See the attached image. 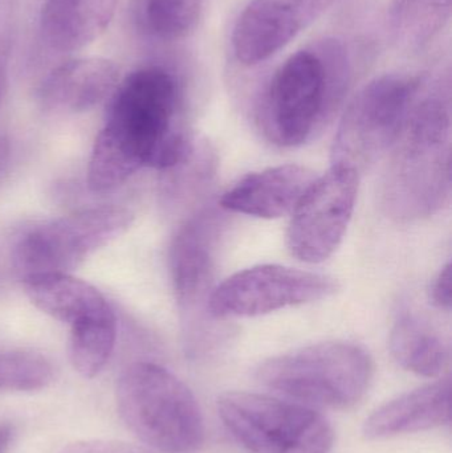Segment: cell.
Masks as SVG:
<instances>
[{"label": "cell", "mask_w": 452, "mask_h": 453, "mask_svg": "<svg viewBox=\"0 0 452 453\" xmlns=\"http://www.w3.org/2000/svg\"><path fill=\"white\" fill-rule=\"evenodd\" d=\"M194 150L177 76L165 66H142L111 93L105 125L90 154L88 186L106 193L143 167L170 172Z\"/></svg>", "instance_id": "1"}, {"label": "cell", "mask_w": 452, "mask_h": 453, "mask_svg": "<svg viewBox=\"0 0 452 453\" xmlns=\"http://www.w3.org/2000/svg\"><path fill=\"white\" fill-rule=\"evenodd\" d=\"M451 87L448 76L422 79L382 185V207L395 222L440 212L451 194Z\"/></svg>", "instance_id": "2"}, {"label": "cell", "mask_w": 452, "mask_h": 453, "mask_svg": "<svg viewBox=\"0 0 452 453\" xmlns=\"http://www.w3.org/2000/svg\"><path fill=\"white\" fill-rule=\"evenodd\" d=\"M348 81L349 61L339 40L299 50L275 72L260 100V130L281 148L303 145L331 116Z\"/></svg>", "instance_id": "3"}, {"label": "cell", "mask_w": 452, "mask_h": 453, "mask_svg": "<svg viewBox=\"0 0 452 453\" xmlns=\"http://www.w3.org/2000/svg\"><path fill=\"white\" fill-rule=\"evenodd\" d=\"M223 226L219 209L204 207L185 220L170 245V276L180 313L183 348L194 361L217 356L227 340L220 321L209 311Z\"/></svg>", "instance_id": "4"}, {"label": "cell", "mask_w": 452, "mask_h": 453, "mask_svg": "<svg viewBox=\"0 0 452 453\" xmlns=\"http://www.w3.org/2000/svg\"><path fill=\"white\" fill-rule=\"evenodd\" d=\"M125 425L159 453H195L204 441L201 407L190 388L151 362L130 365L117 385Z\"/></svg>", "instance_id": "5"}, {"label": "cell", "mask_w": 452, "mask_h": 453, "mask_svg": "<svg viewBox=\"0 0 452 453\" xmlns=\"http://www.w3.org/2000/svg\"><path fill=\"white\" fill-rule=\"evenodd\" d=\"M373 362L356 343H316L263 362L257 370L260 385L305 406L344 410L365 396ZM302 403V404H303Z\"/></svg>", "instance_id": "6"}, {"label": "cell", "mask_w": 452, "mask_h": 453, "mask_svg": "<svg viewBox=\"0 0 452 453\" xmlns=\"http://www.w3.org/2000/svg\"><path fill=\"white\" fill-rule=\"evenodd\" d=\"M223 425L247 453H331L333 430L315 410L254 393L223 394Z\"/></svg>", "instance_id": "7"}, {"label": "cell", "mask_w": 452, "mask_h": 453, "mask_svg": "<svg viewBox=\"0 0 452 453\" xmlns=\"http://www.w3.org/2000/svg\"><path fill=\"white\" fill-rule=\"evenodd\" d=\"M424 77L387 73L364 85L349 101L337 127L332 162L358 174L397 141Z\"/></svg>", "instance_id": "8"}, {"label": "cell", "mask_w": 452, "mask_h": 453, "mask_svg": "<svg viewBox=\"0 0 452 453\" xmlns=\"http://www.w3.org/2000/svg\"><path fill=\"white\" fill-rule=\"evenodd\" d=\"M132 212L98 207L32 226L19 237L12 252L20 280L47 273H69L89 256L125 234Z\"/></svg>", "instance_id": "9"}, {"label": "cell", "mask_w": 452, "mask_h": 453, "mask_svg": "<svg viewBox=\"0 0 452 453\" xmlns=\"http://www.w3.org/2000/svg\"><path fill=\"white\" fill-rule=\"evenodd\" d=\"M333 277L289 266L264 264L236 272L214 288L210 316L217 321L264 316L289 306L326 300L336 295Z\"/></svg>", "instance_id": "10"}, {"label": "cell", "mask_w": 452, "mask_h": 453, "mask_svg": "<svg viewBox=\"0 0 452 453\" xmlns=\"http://www.w3.org/2000/svg\"><path fill=\"white\" fill-rule=\"evenodd\" d=\"M358 183L357 172L337 165L318 177L291 214L287 245L292 256L318 264L336 252L355 212Z\"/></svg>", "instance_id": "11"}, {"label": "cell", "mask_w": 452, "mask_h": 453, "mask_svg": "<svg viewBox=\"0 0 452 453\" xmlns=\"http://www.w3.org/2000/svg\"><path fill=\"white\" fill-rule=\"evenodd\" d=\"M336 0H252L236 21V60L252 66L268 60L315 23Z\"/></svg>", "instance_id": "12"}, {"label": "cell", "mask_w": 452, "mask_h": 453, "mask_svg": "<svg viewBox=\"0 0 452 453\" xmlns=\"http://www.w3.org/2000/svg\"><path fill=\"white\" fill-rule=\"evenodd\" d=\"M318 175L302 165H281L251 173L228 188L219 201L220 209L260 219L291 215Z\"/></svg>", "instance_id": "13"}, {"label": "cell", "mask_w": 452, "mask_h": 453, "mask_svg": "<svg viewBox=\"0 0 452 453\" xmlns=\"http://www.w3.org/2000/svg\"><path fill=\"white\" fill-rule=\"evenodd\" d=\"M117 85L119 68L113 61L103 58H73L48 72L37 88V100L50 113H82L105 100Z\"/></svg>", "instance_id": "14"}, {"label": "cell", "mask_w": 452, "mask_h": 453, "mask_svg": "<svg viewBox=\"0 0 452 453\" xmlns=\"http://www.w3.org/2000/svg\"><path fill=\"white\" fill-rule=\"evenodd\" d=\"M450 422L451 380L446 377L379 407L364 423L363 433L369 441H379L434 430Z\"/></svg>", "instance_id": "15"}, {"label": "cell", "mask_w": 452, "mask_h": 453, "mask_svg": "<svg viewBox=\"0 0 452 453\" xmlns=\"http://www.w3.org/2000/svg\"><path fill=\"white\" fill-rule=\"evenodd\" d=\"M117 0H45L40 16L42 42L56 53L74 52L108 28Z\"/></svg>", "instance_id": "16"}, {"label": "cell", "mask_w": 452, "mask_h": 453, "mask_svg": "<svg viewBox=\"0 0 452 453\" xmlns=\"http://www.w3.org/2000/svg\"><path fill=\"white\" fill-rule=\"evenodd\" d=\"M21 281L27 297L37 309L69 326L111 309L95 287L69 273L39 274Z\"/></svg>", "instance_id": "17"}, {"label": "cell", "mask_w": 452, "mask_h": 453, "mask_svg": "<svg viewBox=\"0 0 452 453\" xmlns=\"http://www.w3.org/2000/svg\"><path fill=\"white\" fill-rule=\"evenodd\" d=\"M389 349L401 367L422 377L442 374L450 359V349L445 340L411 313L401 314L395 322Z\"/></svg>", "instance_id": "18"}, {"label": "cell", "mask_w": 452, "mask_h": 453, "mask_svg": "<svg viewBox=\"0 0 452 453\" xmlns=\"http://www.w3.org/2000/svg\"><path fill=\"white\" fill-rule=\"evenodd\" d=\"M202 0H130L135 28L158 42L185 39L198 24Z\"/></svg>", "instance_id": "19"}, {"label": "cell", "mask_w": 452, "mask_h": 453, "mask_svg": "<svg viewBox=\"0 0 452 453\" xmlns=\"http://www.w3.org/2000/svg\"><path fill=\"white\" fill-rule=\"evenodd\" d=\"M451 15V0H393L389 26L400 45L425 47L445 28Z\"/></svg>", "instance_id": "20"}, {"label": "cell", "mask_w": 452, "mask_h": 453, "mask_svg": "<svg viewBox=\"0 0 452 453\" xmlns=\"http://www.w3.org/2000/svg\"><path fill=\"white\" fill-rule=\"evenodd\" d=\"M116 335V316L111 309L72 325L69 357L76 372L85 378L100 374L113 353Z\"/></svg>", "instance_id": "21"}, {"label": "cell", "mask_w": 452, "mask_h": 453, "mask_svg": "<svg viewBox=\"0 0 452 453\" xmlns=\"http://www.w3.org/2000/svg\"><path fill=\"white\" fill-rule=\"evenodd\" d=\"M60 453H156L143 447L119 441H82L64 447Z\"/></svg>", "instance_id": "22"}, {"label": "cell", "mask_w": 452, "mask_h": 453, "mask_svg": "<svg viewBox=\"0 0 452 453\" xmlns=\"http://www.w3.org/2000/svg\"><path fill=\"white\" fill-rule=\"evenodd\" d=\"M19 383H20L19 351H0V391H18Z\"/></svg>", "instance_id": "23"}, {"label": "cell", "mask_w": 452, "mask_h": 453, "mask_svg": "<svg viewBox=\"0 0 452 453\" xmlns=\"http://www.w3.org/2000/svg\"><path fill=\"white\" fill-rule=\"evenodd\" d=\"M430 300L435 308L448 311L451 309V264L448 263L435 277L430 289Z\"/></svg>", "instance_id": "24"}, {"label": "cell", "mask_w": 452, "mask_h": 453, "mask_svg": "<svg viewBox=\"0 0 452 453\" xmlns=\"http://www.w3.org/2000/svg\"><path fill=\"white\" fill-rule=\"evenodd\" d=\"M8 39L0 35V104L7 87Z\"/></svg>", "instance_id": "25"}, {"label": "cell", "mask_w": 452, "mask_h": 453, "mask_svg": "<svg viewBox=\"0 0 452 453\" xmlns=\"http://www.w3.org/2000/svg\"><path fill=\"white\" fill-rule=\"evenodd\" d=\"M10 142H8L5 135L0 133V175L4 173L5 167H7L8 161H10Z\"/></svg>", "instance_id": "26"}, {"label": "cell", "mask_w": 452, "mask_h": 453, "mask_svg": "<svg viewBox=\"0 0 452 453\" xmlns=\"http://www.w3.org/2000/svg\"><path fill=\"white\" fill-rule=\"evenodd\" d=\"M11 439H12V428L10 426H0V453L8 451Z\"/></svg>", "instance_id": "27"}]
</instances>
